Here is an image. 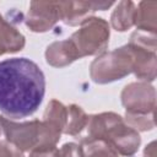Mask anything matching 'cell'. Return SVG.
Listing matches in <instances>:
<instances>
[{
  "instance_id": "6da1fadb",
  "label": "cell",
  "mask_w": 157,
  "mask_h": 157,
  "mask_svg": "<svg viewBox=\"0 0 157 157\" xmlns=\"http://www.w3.org/2000/svg\"><path fill=\"white\" fill-rule=\"evenodd\" d=\"M45 77L40 67L27 58L0 61V112L10 119L32 115L42 104Z\"/></svg>"
},
{
  "instance_id": "7a4b0ae2",
  "label": "cell",
  "mask_w": 157,
  "mask_h": 157,
  "mask_svg": "<svg viewBox=\"0 0 157 157\" xmlns=\"http://www.w3.org/2000/svg\"><path fill=\"white\" fill-rule=\"evenodd\" d=\"M86 130L83 137L104 140L121 156L135 155L141 145L139 131L126 125L123 117L113 112L88 115Z\"/></svg>"
},
{
  "instance_id": "3957f363",
  "label": "cell",
  "mask_w": 157,
  "mask_h": 157,
  "mask_svg": "<svg viewBox=\"0 0 157 157\" xmlns=\"http://www.w3.org/2000/svg\"><path fill=\"white\" fill-rule=\"evenodd\" d=\"M132 52L125 44L98 55L90 65V75L93 82L104 85L128 76L132 72Z\"/></svg>"
},
{
  "instance_id": "277c9868",
  "label": "cell",
  "mask_w": 157,
  "mask_h": 157,
  "mask_svg": "<svg viewBox=\"0 0 157 157\" xmlns=\"http://www.w3.org/2000/svg\"><path fill=\"white\" fill-rule=\"evenodd\" d=\"M109 23L102 17H90L70 37L81 58L101 55L109 44Z\"/></svg>"
},
{
  "instance_id": "5b68a950",
  "label": "cell",
  "mask_w": 157,
  "mask_h": 157,
  "mask_svg": "<svg viewBox=\"0 0 157 157\" xmlns=\"http://www.w3.org/2000/svg\"><path fill=\"white\" fill-rule=\"evenodd\" d=\"M0 128L5 135V140L15 145L22 152L33 150L40 140V120L16 123L4 115H0Z\"/></svg>"
},
{
  "instance_id": "8992f818",
  "label": "cell",
  "mask_w": 157,
  "mask_h": 157,
  "mask_svg": "<svg viewBox=\"0 0 157 157\" xmlns=\"http://www.w3.org/2000/svg\"><path fill=\"white\" fill-rule=\"evenodd\" d=\"M120 98L128 114H155L156 90L148 82L139 81L126 85Z\"/></svg>"
},
{
  "instance_id": "52a82bcc",
  "label": "cell",
  "mask_w": 157,
  "mask_h": 157,
  "mask_svg": "<svg viewBox=\"0 0 157 157\" xmlns=\"http://www.w3.org/2000/svg\"><path fill=\"white\" fill-rule=\"evenodd\" d=\"M61 1H31L26 26L36 33L52 29L60 21Z\"/></svg>"
},
{
  "instance_id": "ba28073f",
  "label": "cell",
  "mask_w": 157,
  "mask_h": 157,
  "mask_svg": "<svg viewBox=\"0 0 157 157\" xmlns=\"http://www.w3.org/2000/svg\"><path fill=\"white\" fill-rule=\"evenodd\" d=\"M113 4V1H61L60 21L69 26H81L94 11L105 10Z\"/></svg>"
},
{
  "instance_id": "9c48e42d",
  "label": "cell",
  "mask_w": 157,
  "mask_h": 157,
  "mask_svg": "<svg viewBox=\"0 0 157 157\" xmlns=\"http://www.w3.org/2000/svg\"><path fill=\"white\" fill-rule=\"evenodd\" d=\"M128 45L132 52V72L139 80L152 82L156 78V52L130 42Z\"/></svg>"
},
{
  "instance_id": "30bf717a",
  "label": "cell",
  "mask_w": 157,
  "mask_h": 157,
  "mask_svg": "<svg viewBox=\"0 0 157 157\" xmlns=\"http://www.w3.org/2000/svg\"><path fill=\"white\" fill-rule=\"evenodd\" d=\"M77 59H81L76 47L70 38L53 42L47 47L45 61L54 67H65Z\"/></svg>"
},
{
  "instance_id": "8fae6325",
  "label": "cell",
  "mask_w": 157,
  "mask_h": 157,
  "mask_svg": "<svg viewBox=\"0 0 157 157\" xmlns=\"http://www.w3.org/2000/svg\"><path fill=\"white\" fill-rule=\"evenodd\" d=\"M25 44V36L0 15V55L20 52Z\"/></svg>"
},
{
  "instance_id": "7c38bea8",
  "label": "cell",
  "mask_w": 157,
  "mask_h": 157,
  "mask_svg": "<svg viewBox=\"0 0 157 157\" xmlns=\"http://www.w3.org/2000/svg\"><path fill=\"white\" fill-rule=\"evenodd\" d=\"M134 26L137 31L156 34L157 29V2L156 1H140L135 10Z\"/></svg>"
},
{
  "instance_id": "4fadbf2b",
  "label": "cell",
  "mask_w": 157,
  "mask_h": 157,
  "mask_svg": "<svg viewBox=\"0 0 157 157\" xmlns=\"http://www.w3.org/2000/svg\"><path fill=\"white\" fill-rule=\"evenodd\" d=\"M135 2L130 0L119 1L110 16V25L118 32H125L134 26L135 20Z\"/></svg>"
},
{
  "instance_id": "5bb4252c",
  "label": "cell",
  "mask_w": 157,
  "mask_h": 157,
  "mask_svg": "<svg viewBox=\"0 0 157 157\" xmlns=\"http://www.w3.org/2000/svg\"><path fill=\"white\" fill-rule=\"evenodd\" d=\"M66 108H67V115H66L64 134L71 136H78L87 126L88 115L77 104H70Z\"/></svg>"
},
{
  "instance_id": "9a60e30c",
  "label": "cell",
  "mask_w": 157,
  "mask_h": 157,
  "mask_svg": "<svg viewBox=\"0 0 157 157\" xmlns=\"http://www.w3.org/2000/svg\"><path fill=\"white\" fill-rule=\"evenodd\" d=\"M80 146L83 157H119V153L104 140L82 137Z\"/></svg>"
},
{
  "instance_id": "2e32d148",
  "label": "cell",
  "mask_w": 157,
  "mask_h": 157,
  "mask_svg": "<svg viewBox=\"0 0 157 157\" xmlns=\"http://www.w3.org/2000/svg\"><path fill=\"white\" fill-rule=\"evenodd\" d=\"M124 121L136 131H147L155 128V114H128L125 113Z\"/></svg>"
},
{
  "instance_id": "e0dca14e",
  "label": "cell",
  "mask_w": 157,
  "mask_h": 157,
  "mask_svg": "<svg viewBox=\"0 0 157 157\" xmlns=\"http://www.w3.org/2000/svg\"><path fill=\"white\" fill-rule=\"evenodd\" d=\"M56 157H83L82 148L75 142H66L58 148Z\"/></svg>"
},
{
  "instance_id": "ac0fdd59",
  "label": "cell",
  "mask_w": 157,
  "mask_h": 157,
  "mask_svg": "<svg viewBox=\"0 0 157 157\" xmlns=\"http://www.w3.org/2000/svg\"><path fill=\"white\" fill-rule=\"evenodd\" d=\"M0 157H25L23 152L6 140H0Z\"/></svg>"
},
{
  "instance_id": "d6986e66",
  "label": "cell",
  "mask_w": 157,
  "mask_h": 157,
  "mask_svg": "<svg viewBox=\"0 0 157 157\" xmlns=\"http://www.w3.org/2000/svg\"><path fill=\"white\" fill-rule=\"evenodd\" d=\"M58 147H34L29 151V157H56Z\"/></svg>"
},
{
  "instance_id": "ffe728a7",
  "label": "cell",
  "mask_w": 157,
  "mask_h": 157,
  "mask_svg": "<svg viewBox=\"0 0 157 157\" xmlns=\"http://www.w3.org/2000/svg\"><path fill=\"white\" fill-rule=\"evenodd\" d=\"M155 141H152L151 144H148L144 151V157H155L156 155V150H155Z\"/></svg>"
},
{
  "instance_id": "44dd1931",
  "label": "cell",
  "mask_w": 157,
  "mask_h": 157,
  "mask_svg": "<svg viewBox=\"0 0 157 157\" xmlns=\"http://www.w3.org/2000/svg\"><path fill=\"white\" fill-rule=\"evenodd\" d=\"M0 132H1V128H0Z\"/></svg>"
}]
</instances>
